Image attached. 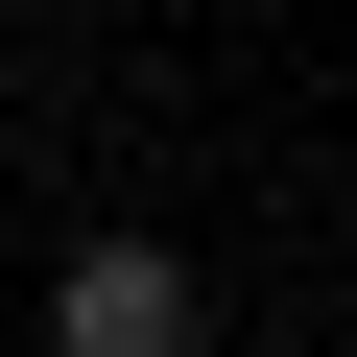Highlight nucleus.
<instances>
[{"instance_id": "1", "label": "nucleus", "mask_w": 357, "mask_h": 357, "mask_svg": "<svg viewBox=\"0 0 357 357\" xmlns=\"http://www.w3.org/2000/svg\"><path fill=\"white\" fill-rule=\"evenodd\" d=\"M48 357H215V286L167 238H72L48 262Z\"/></svg>"}]
</instances>
